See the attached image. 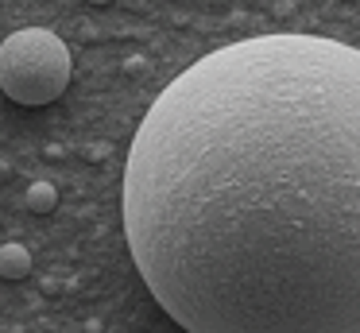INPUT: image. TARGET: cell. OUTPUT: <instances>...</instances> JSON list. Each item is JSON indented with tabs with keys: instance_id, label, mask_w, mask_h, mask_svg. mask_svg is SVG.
Returning <instances> with one entry per match:
<instances>
[{
	"instance_id": "cell-5",
	"label": "cell",
	"mask_w": 360,
	"mask_h": 333,
	"mask_svg": "<svg viewBox=\"0 0 360 333\" xmlns=\"http://www.w3.org/2000/svg\"><path fill=\"white\" fill-rule=\"evenodd\" d=\"M105 155H109V144H97L94 151H89V159H105Z\"/></svg>"
},
{
	"instance_id": "cell-3",
	"label": "cell",
	"mask_w": 360,
	"mask_h": 333,
	"mask_svg": "<svg viewBox=\"0 0 360 333\" xmlns=\"http://www.w3.org/2000/svg\"><path fill=\"white\" fill-rule=\"evenodd\" d=\"M32 271V252L24 244H0V279H24Z\"/></svg>"
},
{
	"instance_id": "cell-1",
	"label": "cell",
	"mask_w": 360,
	"mask_h": 333,
	"mask_svg": "<svg viewBox=\"0 0 360 333\" xmlns=\"http://www.w3.org/2000/svg\"><path fill=\"white\" fill-rule=\"evenodd\" d=\"M124 237L186 333H360V46L236 39L140 120Z\"/></svg>"
},
{
	"instance_id": "cell-2",
	"label": "cell",
	"mask_w": 360,
	"mask_h": 333,
	"mask_svg": "<svg viewBox=\"0 0 360 333\" xmlns=\"http://www.w3.org/2000/svg\"><path fill=\"white\" fill-rule=\"evenodd\" d=\"M70 51L47 27L12 31L0 43V89L16 105L39 108L58 101L70 85Z\"/></svg>"
},
{
	"instance_id": "cell-4",
	"label": "cell",
	"mask_w": 360,
	"mask_h": 333,
	"mask_svg": "<svg viewBox=\"0 0 360 333\" xmlns=\"http://www.w3.org/2000/svg\"><path fill=\"white\" fill-rule=\"evenodd\" d=\"M27 206H32L35 213H51V209L58 206V190L51 182H35L32 190H27Z\"/></svg>"
},
{
	"instance_id": "cell-6",
	"label": "cell",
	"mask_w": 360,
	"mask_h": 333,
	"mask_svg": "<svg viewBox=\"0 0 360 333\" xmlns=\"http://www.w3.org/2000/svg\"><path fill=\"white\" fill-rule=\"evenodd\" d=\"M89 4H112V0H89Z\"/></svg>"
}]
</instances>
